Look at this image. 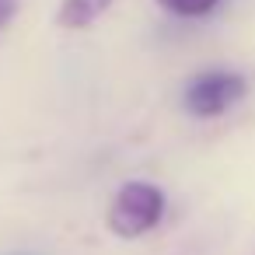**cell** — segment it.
I'll return each mask as SVG.
<instances>
[{"instance_id": "6da1fadb", "label": "cell", "mask_w": 255, "mask_h": 255, "mask_svg": "<svg viewBox=\"0 0 255 255\" xmlns=\"http://www.w3.org/2000/svg\"><path fill=\"white\" fill-rule=\"evenodd\" d=\"M164 213V192L150 182H126L109 203V231L119 238L147 234Z\"/></svg>"}, {"instance_id": "7a4b0ae2", "label": "cell", "mask_w": 255, "mask_h": 255, "mask_svg": "<svg viewBox=\"0 0 255 255\" xmlns=\"http://www.w3.org/2000/svg\"><path fill=\"white\" fill-rule=\"evenodd\" d=\"M245 95H248V81L241 74H234V70H203L185 84L182 105L196 119H213V116H224L227 109H234Z\"/></svg>"}, {"instance_id": "3957f363", "label": "cell", "mask_w": 255, "mask_h": 255, "mask_svg": "<svg viewBox=\"0 0 255 255\" xmlns=\"http://www.w3.org/2000/svg\"><path fill=\"white\" fill-rule=\"evenodd\" d=\"M116 0H63L60 11H56V25L67 28V32H81V28H91Z\"/></svg>"}, {"instance_id": "277c9868", "label": "cell", "mask_w": 255, "mask_h": 255, "mask_svg": "<svg viewBox=\"0 0 255 255\" xmlns=\"http://www.w3.org/2000/svg\"><path fill=\"white\" fill-rule=\"evenodd\" d=\"M157 4L164 11L178 14V18H203V14H210L220 4V0H157Z\"/></svg>"}, {"instance_id": "5b68a950", "label": "cell", "mask_w": 255, "mask_h": 255, "mask_svg": "<svg viewBox=\"0 0 255 255\" xmlns=\"http://www.w3.org/2000/svg\"><path fill=\"white\" fill-rule=\"evenodd\" d=\"M11 14H14V0H0V28L11 21Z\"/></svg>"}, {"instance_id": "8992f818", "label": "cell", "mask_w": 255, "mask_h": 255, "mask_svg": "<svg viewBox=\"0 0 255 255\" xmlns=\"http://www.w3.org/2000/svg\"><path fill=\"white\" fill-rule=\"evenodd\" d=\"M7 255H39V252H7Z\"/></svg>"}]
</instances>
